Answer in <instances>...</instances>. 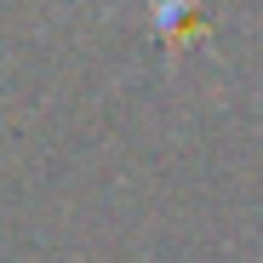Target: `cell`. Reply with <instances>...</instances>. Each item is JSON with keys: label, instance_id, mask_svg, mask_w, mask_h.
Instances as JSON below:
<instances>
[{"label": "cell", "instance_id": "6da1fadb", "mask_svg": "<svg viewBox=\"0 0 263 263\" xmlns=\"http://www.w3.org/2000/svg\"><path fill=\"white\" fill-rule=\"evenodd\" d=\"M155 6V34L160 46H183V40H195L206 23H200V0H149Z\"/></svg>", "mask_w": 263, "mask_h": 263}]
</instances>
